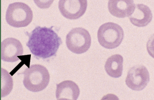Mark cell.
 Here are the masks:
<instances>
[{
	"instance_id": "cell-12",
	"label": "cell",
	"mask_w": 154,
	"mask_h": 100,
	"mask_svg": "<svg viewBox=\"0 0 154 100\" xmlns=\"http://www.w3.org/2000/svg\"><path fill=\"white\" fill-rule=\"evenodd\" d=\"M123 58L121 55H114L110 56L105 63V70L111 77L118 78L123 72Z\"/></svg>"
},
{
	"instance_id": "cell-3",
	"label": "cell",
	"mask_w": 154,
	"mask_h": 100,
	"mask_svg": "<svg viewBox=\"0 0 154 100\" xmlns=\"http://www.w3.org/2000/svg\"><path fill=\"white\" fill-rule=\"evenodd\" d=\"M98 42L106 49H114L119 46L124 39V31L119 25L107 22L102 25L97 33Z\"/></svg>"
},
{
	"instance_id": "cell-10",
	"label": "cell",
	"mask_w": 154,
	"mask_h": 100,
	"mask_svg": "<svg viewBox=\"0 0 154 100\" xmlns=\"http://www.w3.org/2000/svg\"><path fill=\"white\" fill-rule=\"evenodd\" d=\"M56 95L57 100H77L80 91L78 85L70 80L64 81L56 85Z\"/></svg>"
},
{
	"instance_id": "cell-2",
	"label": "cell",
	"mask_w": 154,
	"mask_h": 100,
	"mask_svg": "<svg viewBox=\"0 0 154 100\" xmlns=\"http://www.w3.org/2000/svg\"><path fill=\"white\" fill-rule=\"evenodd\" d=\"M23 84L29 91L37 92L45 89L50 81V74L44 66L35 64L30 66L23 72Z\"/></svg>"
},
{
	"instance_id": "cell-14",
	"label": "cell",
	"mask_w": 154,
	"mask_h": 100,
	"mask_svg": "<svg viewBox=\"0 0 154 100\" xmlns=\"http://www.w3.org/2000/svg\"><path fill=\"white\" fill-rule=\"evenodd\" d=\"M101 100H119V98L116 95L109 93L105 95Z\"/></svg>"
},
{
	"instance_id": "cell-1",
	"label": "cell",
	"mask_w": 154,
	"mask_h": 100,
	"mask_svg": "<svg viewBox=\"0 0 154 100\" xmlns=\"http://www.w3.org/2000/svg\"><path fill=\"white\" fill-rule=\"evenodd\" d=\"M53 28L37 26L28 34L26 45L35 57L45 60L56 56L62 41Z\"/></svg>"
},
{
	"instance_id": "cell-11",
	"label": "cell",
	"mask_w": 154,
	"mask_h": 100,
	"mask_svg": "<svg viewBox=\"0 0 154 100\" xmlns=\"http://www.w3.org/2000/svg\"><path fill=\"white\" fill-rule=\"evenodd\" d=\"M152 19V13L151 9L147 6L142 4L136 5L133 14L129 17L131 24L140 27L147 26Z\"/></svg>"
},
{
	"instance_id": "cell-4",
	"label": "cell",
	"mask_w": 154,
	"mask_h": 100,
	"mask_svg": "<svg viewBox=\"0 0 154 100\" xmlns=\"http://www.w3.org/2000/svg\"><path fill=\"white\" fill-rule=\"evenodd\" d=\"M33 18V13L29 6L22 2L9 4L6 13V20L11 26L20 28L29 25Z\"/></svg>"
},
{
	"instance_id": "cell-13",
	"label": "cell",
	"mask_w": 154,
	"mask_h": 100,
	"mask_svg": "<svg viewBox=\"0 0 154 100\" xmlns=\"http://www.w3.org/2000/svg\"><path fill=\"white\" fill-rule=\"evenodd\" d=\"M1 95L2 98L11 93L13 88V80L7 70L1 69Z\"/></svg>"
},
{
	"instance_id": "cell-8",
	"label": "cell",
	"mask_w": 154,
	"mask_h": 100,
	"mask_svg": "<svg viewBox=\"0 0 154 100\" xmlns=\"http://www.w3.org/2000/svg\"><path fill=\"white\" fill-rule=\"evenodd\" d=\"M23 53V46L17 39L7 38L1 43V59L4 61L11 63L18 61L19 56Z\"/></svg>"
},
{
	"instance_id": "cell-6",
	"label": "cell",
	"mask_w": 154,
	"mask_h": 100,
	"mask_svg": "<svg viewBox=\"0 0 154 100\" xmlns=\"http://www.w3.org/2000/svg\"><path fill=\"white\" fill-rule=\"evenodd\" d=\"M149 79V74L146 67L143 65H137L128 70L125 83L130 89L141 91L146 87Z\"/></svg>"
},
{
	"instance_id": "cell-9",
	"label": "cell",
	"mask_w": 154,
	"mask_h": 100,
	"mask_svg": "<svg viewBox=\"0 0 154 100\" xmlns=\"http://www.w3.org/2000/svg\"><path fill=\"white\" fill-rule=\"evenodd\" d=\"M135 5L131 0H109L108 9L112 15L117 18L129 17L135 10Z\"/></svg>"
},
{
	"instance_id": "cell-5",
	"label": "cell",
	"mask_w": 154,
	"mask_h": 100,
	"mask_svg": "<svg viewBox=\"0 0 154 100\" xmlns=\"http://www.w3.org/2000/svg\"><path fill=\"white\" fill-rule=\"evenodd\" d=\"M91 43L89 32L82 27L72 29L66 38V44L68 49L76 54L86 53L91 47Z\"/></svg>"
},
{
	"instance_id": "cell-15",
	"label": "cell",
	"mask_w": 154,
	"mask_h": 100,
	"mask_svg": "<svg viewBox=\"0 0 154 100\" xmlns=\"http://www.w3.org/2000/svg\"></svg>"
},
{
	"instance_id": "cell-7",
	"label": "cell",
	"mask_w": 154,
	"mask_h": 100,
	"mask_svg": "<svg viewBox=\"0 0 154 100\" xmlns=\"http://www.w3.org/2000/svg\"><path fill=\"white\" fill-rule=\"evenodd\" d=\"M88 6L86 0H60L59 9L62 15L68 19L76 20L85 14Z\"/></svg>"
}]
</instances>
